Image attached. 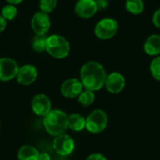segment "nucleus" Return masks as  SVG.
<instances>
[{
	"label": "nucleus",
	"instance_id": "nucleus-1",
	"mask_svg": "<svg viewBox=\"0 0 160 160\" xmlns=\"http://www.w3.org/2000/svg\"><path fill=\"white\" fill-rule=\"evenodd\" d=\"M80 76L83 88L95 92L105 85L107 73L101 64L96 61H89L82 67Z\"/></svg>",
	"mask_w": 160,
	"mask_h": 160
},
{
	"label": "nucleus",
	"instance_id": "nucleus-2",
	"mask_svg": "<svg viewBox=\"0 0 160 160\" xmlns=\"http://www.w3.org/2000/svg\"><path fill=\"white\" fill-rule=\"evenodd\" d=\"M43 125L52 136L64 134L68 128V115L61 110H52L44 116Z\"/></svg>",
	"mask_w": 160,
	"mask_h": 160
},
{
	"label": "nucleus",
	"instance_id": "nucleus-3",
	"mask_svg": "<svg viewBox=\"0 0 160 160\" xmlns=\"http://www.w3.org/2000/svg\"><path fill=\"white\" fill-rule=\"evenodd\" d=\"M46 52L56 59H63L69 54L70 45L63 36L53 34L47 38Z\"/></svg>",
	"mask_w": 160,
	"mask_h": 160
},
{
	"label": "nucleus",
	"instance_id": "nucleus-4",
	"mask_svg": "<svg viewBox=\"0 0 160 160\" xmlns=\"http://www.w3.org/2000/svg\"><path fill=\"white\" fill-rule=\"evenodd\" d=\"M108 121V115L103 110H95L87 116L85 128L89 132L98 134L105 130Z\"/></svg>",
	"mask_w": 160,
	"mask_h": 160
},
{
	"label": "nucleus",
	"instance_id": "nucleus-5",
	"mask_svg": "<svg viewBox=\"0 0 160 160\" xmlns=\"http://www.w3.org/2000/svg\"><path fill=\"white\" fill-rule=\"evenodd\" d=\"M118 22L112 18H104L100 20L95 27V35L99 39L107 40L113 38L118 31Z\"/></svg>",
	"mask_w": 160,
	"mask_h": 160
},
{
	"label": "nucleus",
	"instance_id": "nucleus-6",
	"mask_svg": "<svg viewBox=\"0 0 160 160\" xmlns=\"http://www.w3.org/2000/svg\"><path fill=\"white\" fill-rule=\"evenodd\" d=\"M52 146L58 155L66 157L73 152L75 148V142L69 135L64 133L54 138Z\"/></svg>",
	"mask_w": 160,
	"mask_h": 160
},
{
	"label": "nucleus",
	"instance_id": "nucleus-7",
	"mask_svg": "<svg viewBox=\"0 0 160 160\" xmlns=\"http://www.w3.org/2000/svg\"><path fill=\"white\" fill-rule=\"evenodd\" d=\"M31 28L36 35H46L51 28V19L49 14L42 11L35 13L31 20Z\"/></svg>",
	"mask_w": 160,
	"mask_h": 160
},
{
	"label": "nucleus",
	"instance_id": "nucleus-8",
	"mask_svg": "<svg viewBox=\"0 0 160 160\" xmlns=\"http://www.w3.org/2000/svg\"><path fill=\"white\" fill-rule=\"evenodd\" d=\"M19 70L18 63L8 57H2L0 58V81L8 82L14 78Z\"/></svg>",
	"mask_w": 160,
	"mask_h": 160
},
{
	"label": "nucleus",
	"instance_id": "nucleus-9",
	"mask_svg": "<svg viewBox=\"0 0 160 160\" xmlns=\"http://www.w3.org/2000/svg\"><path fill=\"white\" fill-rule=\"evenodd\" d=\"M32 110L35 114L38 116H45L52 111V103L50 98L44 94L36 95L31 103Z\"/></svg>",
	"mask_w": 160,
	"mask_h": 160
},
{
	"label": "nucleus",
	"instance_id": "nucleus-10",
	"mask_svg": "<svg viewBox=\"0 0 160 160\" xmlns=\"http://www.w3.org/2000/svg\"><path fill=\"white\" fill-rule=\"evenodd\" d=\"M83 85L81 80L70 78L66 80L61 85V93L65 98H74L79 97V95L82 92Z\"/></svg>",
	"mask_w": 160,
	"mask_h": 160
},
{
	"label": "nucleus",
	"instance_id": "nucleus-11",
	"mask_svg": "<svg viewBox=\"0 0 160 160\" xmlns=\"http://www.w3.org/2000/svg\"><path fill=\"white\" fill-rule=\"evenodd\" d=\"M38 78V69L33 65H24L19 68L16 79L18 82L22 85H30Z\"/></svg>",
	"mask_w": 160,
	"mask_h": 160
},
{
	"label": "nucleus",
	"instance_id": "nucleus-12",
	"mask_svg": "<svg viewBox=\"0 0 160 160\" xmlns=\"http://www.w3.org/2000/svg\"><path fill=\"white\" fill-rule=\"evenodd\" d=\"M74 10L80 18L89 19L98 11L96 0H78L75 4Z\"/></svg>",
	"mask_w": 160,
	"mask_h": 160
},
{
	"label": "nucleus",
	"instance_id": "nucleus-13",
	"mask_svg": "<svg viewBox=\"0 0 160 160\" xmlns=\"http://www.w3.org/2000/svg\"><path fill=\"white\" fill-rule=\"evenodd\" d=\"M104 86L110 93L118 94L125 88L126 79L119 72H112L107 75Z\"/></svg>",
	"mask_w": 160,
	"mask_h": 160
},
{
	"label": "nucleus",
	"instance_id": "nucleus-14",
	"mask_svg": "<svg viewBox=\"0 0 160 160\" xmlns=\"http://www.w3.org/2000/svg\"><path fill=\"white\" fill-rule=\"evenodd\" d=\"M143 50L148 55H158L160 53V36L151 35L143 45Z\"/></svg>",
	"mask_w": 160,
	"mask_h": 160
},
{
	"label": "nucleus",
	"instance_id": "nucleus-15",
	"mask_svg": "<svg viewBox=\"0 0 160 160\" xmlns=\"http://www.w3.org/2000/svg\"><path fill=\"white\" fill-rule=\"evenodd\" d=\"M39 152L32 145H23L18 151L19 160H38Z\"/></svg>",
	"mask_w": 160,
	"mask_h": 160
},
{
	"label": "nucleus",
	"instance_id": "nucleus-16",
	"mask_svg": "<svg viewBox=\"0 0 160 160\" xmlns=\"http://www.w3.org/2000/svg\"><path fill=\"white\" fill-rule=\"evenodd\" d=\"M86 119L80 113H72L68 115V128L79 132L85 128Z\"/></svg>",
	"mask_w": 160,
	"mask_h": 160
},
{
	"label": "nucleus",
	"instance_id": "nucleus-17",
	"mask_svg": "<svg viewBox=\"0 0 160 160\" xmlns=\"http://www.w3.org/2000/svg\"><path fill=\"white\" fill-rule=\"evenodd\" d=\"M126 8L129 13L139 15L144 9V3L142 0H127Z\"/></svg>",
	"mask_w": 160,
	"mask_h": 160
},
{
	"label": "nucleus",
	"instance_id": "nucleus-18",
	"mask_svg": "<svg viewBox=\"0 0 160 160\" xmlns=\"http://www.w3.org/2000/svg\"><path fill=\"white\" fill-rule=\"evenodd\" d=\"M47 36L43 35H36L33 38L32 47L33 50L37 52H43L46 51V44H47Z\"/></svg>",
	"mask_w": 160,
	"mask_h": 160
},
{
	"label": "nucleus",
	"instance_id": "nucleus-19",
	"mask_svg": "<svg viewBox=\"0 0 160 160\" xmlns=\"http://www.w3.org/2000/svg\"><path fill=\"white\" fill-rule=\"evenodd\" d=\"M18 14V9L14 5L11 4H8L6 6L3 7L2 10H1V16L8 22V21H12L16 18Z\"/></svg>",
	"mask_w": 160,
	"mask_h": 160
},
{
	"label": "nucleus",
	"instance_id": "nucleus-20",
	"mask_svg": "<svg viewBox=\"0 0 160 160\" xmlns=\"http://www.w3.org/2000/svg\"><path fill=\"white\" fill-rule=\"evenodd\" d=\"M78 101L82 106H90L95 101V94L90 90H82L78 97Z\"/></svg>",
	"mask_w": 160,
	"mask_h": 160
},
{
	"label": "nucleus",
	"instance_id": "nucleus-21",
	"mask_svg": "<svg viewBox=\"0 0 160 160\" xmlns=\"http://www.w3.org/2000/svg\"><path fill=\"white\" fill-rule=\"evenodd\" d=\"M57 6V0H39L40 11L44 13H51L54 10Z\"/></svg>",
	"mask_w": 160,
	"mask_h": 160
},
{
	"label": "nucleus",
	"instance_id": "nucleus-22",
	"mask_svg": "<svg viewBox=\"0 0 160 160\" xmlns=\"http://www.w3.org/2000/svg\"><path fill=\"white\" fill-rule=\"evenodd\" d=\"M150 71L152 76L158 80L160 81V56L156 57L150 65Z\"/></svg>",
	"mask_w": 160,
	"mask_h": 160
},
{
	"label": "nucleus",
	"instance_id": "nucleus-23",
	"mask_svg": "<svg viewBox=\"0 0 160 160\" xmlns=\"http://www.w3.org/2000/svg\"><path fill=\"white\" fill-rule=\"evenodd\" d=\"M98 10H104L108 7V0H96Z\"/></svg>",
	"mask_w": 160,
	"mask_h": 160
},
{
	"label": "nucleus",
	"instance_id": "nucleus-24",
	"mask_svg": "<svg viewBox=\"0 0 160 160\" xmlns=\"http://www.w3.org/2000/svg\"><path fill=\"white\" fill-rule=\"evenodd\" d=\"M153 23L157 27L160 28V8L155 12V14L153 16Z\"/></svg>",
	"mask_w": 160,
	"mask_h": 160
},
{
	"label": "nucleus",
	"instance_id": "nucleus-25",
	"mask_svg": "<svg viewBox=\"0 0 160 160\" xmlns=\"http://www.w3.org/2000/svg\"><path fill=\"white\" fill-rule=\"evenodd\" d=\"M86 160H107V158L102 155V154H99V153H95V154H92L90 155Z\"/></svg>",
	"mask_w": 160,
	"mask_h": 160
},
{
	"label": "nucleus",
	"instance_id": "nucleus-26",
	"mask_svg": "<svg viewBox=\"0 0 160 160\" xmlns=\"http://www.w3.org/2000/svg\"><path fill=\"white\" fill-rule=\"evenodd\" d=\"M7 24H8L7 23V21L0 15V34L5 31V29L7 27Z\"/></svg>",
	"mask_w": 160,
	"mask_h": 160
},
{
	"label": "nucleus",
	"instance_id": "nucleus-27",
	"mask_svg": "<svg viewBox=\"0 0 160 160\" xmlns=\"http://www.w3.org/2000/svg\"><path fill=\"white\" fill-rule=\"evenodd\" d=\"M38 160H51V157L47 153H41V154H39Z\"/></svg>",
	"mask_w": 160,
	"mask_h": 160
},
{
	"label": "nucleus",
	"instance_id": "nucleus-28",
	"mask_svg": "<svg viewBox=\"0 0 160 160\" xmlns=\"http://www.w3.org/2000/svg\"><path fill=\"white\" fill-rule=\"evenodd\" d=\"M7 2H8V4H11V5H14V6H16V5H19V4H21L23 0H6Z\"/></svg>",
	"mask_w": 160,
	"mask_h": 160
}]
</instances>
